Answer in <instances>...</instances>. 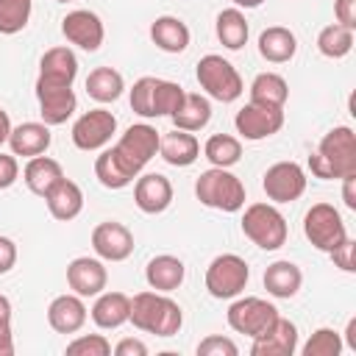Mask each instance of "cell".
Listing matches in <instances>:
<instances>
[{
	"label": "cell",
	"instance_id": "cell-31",
	"mask_svg": "<svg viewBox=\"0 0 356 356\" xmlns=\"http://www.w3.org/2000/svg\"><path fill=\"white\" fill-rule=\"evenodd\" d=\"M25 178V186L33 192V195H39V197H44L61 178H64V170H61V164L56 161V159H50V156H33L28 164H25V172H22Z\"/></svg>",
	"mask_w": 356,
	"mask_h": 356
},
{
	"label": "cell",
	"instance_id": "cell-12",
	"mask_svg": "<svg viewBox=\"0 0 356 356\" xmlns=\"http://www.w3.org/2000/svg\"><path fill=\"white\" fill-rule=\"evenodd\" d=\"M36 100L44 125H64L78 106V97L70 83H53L42 78H36Z\"/></svg>",
	"mask_w": 356,
	"mask_h": 356
},
{
	"label": "cell",
	"instance_id": "cell-29",
	"mask_svg": "<svg viewBox=\"0 0 356 356\" xmlns=\"http://www.w3.org/2000/svg\"><path fill=\"white\" fill-rule=\"evenodd\" d=\"M295 50H298V39L284 25H270L259 36V53L270 64H286L295 56Z\"/></svg>",
	"mask_w": 356,
	"mask_h": 356
},
{
	"label": "cell",
	"instance_id": "cell-52",
	"mask_svg": "<svg viewBox=\"0 0 356 356\" xmlns=\"http://www.w3.org/2000/svg\"><path fill=\"white\" fill-rule=\"evenodd\" d=\"M56 3H72V0H56Z\"/></svg>",
	"mask_w": 356,
	"mask_h": 356
},
{
	"label": "cell",
	"instance_id": "cell-34",
	"mask_svg": "<svg viewBox=\"0 0 356 356\" xmlns=\"http://www.w3.org/2000/svg\"><path fill=\"white\" fill-rule=\"evenodd\" d=\"M217 39L222 42V47L228 50H239L245 42H248V19L239 8H222L217 14Z\"/></svg>",
	"mask_w": 356,
	"mask_h": 356
},
{
	"label": "cell",
	"instance_id": "cell-5",
	"mask_svg": "<svg viewBox=\"0 0 356 356\" xmlns=\"http://www.w3.org/2000/svg\"><path fill=\"white\" fill-rule=\"evenodd\" d=\"M195 195L203 206L217 211H239L245 206V184L225 167H211L197 175Z\"/></svg>",
	"mask_w": 356,
	"mask_h": 356
},
{
	"label": "cell",
	"instance_id": "cell-44",
	"mask_svg": "<svg viewBox=\"0 0 356 356\" xmlns=\"http://www.w3.org/2000/svg\"><path fill=\"white\" fill-rule=\"evenodd\" d=\"M17 264V245L8 236H0V275H6Z\"/></svg>",
	"mask_w": 356,
	"mask_h": 356
},
{
	"label": "cell",
	"instance_id": "cell-47",
	"mask_svg": "<svg viewBox=\"0 0 356 356\" xmlns=\"http://www.w3.org/2000/svg\"><path fill=\"white\" fill-rule=\"evenodd\" d=\"M14 353V337H11V323H0V356Z\"/></svg>",
	"mask_w": 356,
	"mask_h": 356
},
{
	"label": "cell",
	"instance_id": "cell-46",
	"mask_svg": "<svg viewBox=\"0 0 356 356\" xmlns=\"http://www.w3.org/2000/svg\"><path fill=\"white\" fill-rule=\"evenodd\" d=\"M353 184H356V175H345L342 178V200H345V206L350 211H356V189H353Z\"/></svg>",
	"mask_w": 356,
	"mask_h": 356
},
{
	"label": "cell",
	"instance_id": "cell-25",
	"mask_svg": "<svg viewBox=\"0 0 356 356\" xmlns=\"http://www.w3.org/2000/svg\"><path fill=\"white\" fill-rule=\"evenodd\" d=\"M159 153L172 167H189L200 156V142L195 139V134L175 128L159 139Z\"/></svg>",
	"mask_w": 356,
	"mask_h": 356
},
{
	"label": "cell",
	"instance_id": "cell-24",
	"mask_svg": "<svg viewBox=\"0 0 356 356\" xmlns=\"http://www.w3.org/2000/svg\"><path fill=\"white\" fill-rule=\"evenodd\" d=\"M131 314V298L122 292H100L92 306V323L103 331H114L122 323H128Z\"/></svg>",
	"mask_w": 356,
	"mask_h": 356
},
{
	"label": "cell",
	"instance_id": "cell-27",
	"mask_svg": "<svg viewBox=\"0 0 356 356\" xmlns=\"http://www.w3.org/2000/svg\"><path fill=\"white\" fill-rule=\"evenodd\" d=\"M170 117H172V125L175 128L195 134V131H200V128L209 125V120H211V103H209V97H203L197 92H184V100L178 103V108Z\"/></svg>",
	"mask_w": 356,
	"mask_h": 356
},
{
	"label": "cell",
	"instance_id": "cell-42",
	"mask_svg": "<svg viewBox=\"0 0 356 356\" xmlns=\"http://www.w3.org/2000/svg\"><path fill=\"white\" fill-rule=\"evenodd\" d=\"M19 178V164L14 159V153H0V189H8L14 181Z\"/></svg>",
	"mask_w": 356,
	"mask_h": 356
},
{
	"label": "cell",
	"instance_id": "cell-28",
	"mask_svg": "<svg viewBox=\"0 0 356 356\" xmlns=\"http://www.w3.org/2000/svg\"><path fill=\"white\" fill-rule=\"evenodd\" d=\"M150 39L164 53H184L189 47V28L184 19L164 14V17H156V22L150 25Z\"/></svg>",
	"mask_w": 356,
	"mask_h": 356
},
{
	"label": "cell",
	"instance_id": "cell-39",
	"mask_svg": "<svg viewBox=\"0 0 356 356\" xmlns=\"http://www.w3.org/2000/svg\"><path fill=\"white\" fill-rule=\"evenodd\" d=\"M67 353L70 356H108L111 342L103 334H83L67 345Z\"/></svg>",
	"mask_w": 356,
	"mask_h": 356
},
{
	"label": "cell",
	"instance_id": "cell-7",
	"mask_svg": "<svg viewBox=\"0 0 356 356\" xmlns=\"http://www.w3.org/2000/svg\"><path fill=\"white\" fill-rule=\"evenodd\" d=\"M242 234L261 250H278L286 242V220L270 203H250L242 214Z\"/></svg>",
	"mask_w": 356,
	"mask_h": 356
},
{
	"label": "cell",
	"instance_id": "cell-20",
	"mask_svg": "<svg viewBox=\"0 0 356 356\" xmlns=\"http://www.w3.org/2000/svg\"><path fill=\"white\" fill-rule=\"evenodd\" d=\"M47 323L58 334H75L86 323V306L81 295H58L47 306Z\"/></svg>",
	"mask_w": 356,
	"mask_h": 356
},
{
	"label": "cell",
	"instance_id": "cell-43",
	"mask_svg": "<svg viewBox=\"0 0 356 356\" xmlns=\"http://www.w3.org/2000/svg\"><path fill=\"white\" fill-rule=\"evenodd\" d=\"M334 17L345 28H356V0H334Z\"/></svg>",
	"mask_w": 356,
	"mask_h": 356
},
{
	"label": "cell",
	"instance_id": "cell-9",
	"mask_svg": "<svg viewBox=\"0 0 356 356\" xmlns=\"http://www.w3.org/2000/svg\"><path fill=\"white\" fill-rule=\"evenodd\" d=\"M303 234L323 253H331L348 236L345 222H342L339 211L331 203H314L306 211V217H303Z\"/></svg>",
	"mask_w": 356,
	"mask_h": 356
},
{
	"label": "cell",
	"instance_id": "cell-41",
	"mask_svg": "<svg viewBox=\"0 0 356 356\" xmlns=\"http://www.w3.org/2000/svg\"><path fill=\"white\" fill-rule=\"evenodd\" d=\"M353 248H356V242H353L350 236H345L328 256L334 259V264H337L339 270H345V273H356V264H353Z\"/></svg>",
	"mask_w": 356,
	"mask_h": 356
},
{
	"label": "cell",
	"instance_id": "cell-8",
	"mask_svg": "<svg viewBox=\"0 0 356 356\" xmlns=\"http://www.w3.org/2000/svg\"><path fill=\"white\" fill-rule=\"evenodd\" d=\"M248 278H250L248 261L236 253H222L211 259V264L206 267V289L217 300L236 298L248 286Z\"/></svg>",
	"mask_w": 356,
	"mask_h": 356
},
{
	"label": "cell",
	"instance_id": "cell-49",
	"mask_svg": "<svg viewBox=\"0 0 356 356\" xmlns=\"http://www.w3.org/2000/svg\"><path fill=\"white\" fill-rule=\"evenodd\" d=\"M0 323H11V300L0 295Z\"/></svg>",
	"mask_w": 356,
	"mask_h": 356
},
{
	"label": "cell",
	"instance_id": "cell-19",
	"mask_svg": "<svg viewBox=\"0 0 356 356\" xmlns=\"http://www.w3.org/2000/svg\"><path fill=\"white\" fill-rule=\"evenodd\" d=\"M298 350V328L292 320L281 317L261 334L253 339L250 353L253 356H292Z\"/></svg>",
	"mask_w": 356,
	"mask_h": 356
},
{
	"label": "cell",
	"instance_id": "cell-17",
	"mask_svg": "<svg viewBox=\"0 0 356 356\" xmlns=\"http://www.w3.org/2000/svg\"><path fill=\"white\" fill-rule=\"evenodd\" d=\"M108 273L103 267L100 259H89V256H78L67 264V284L75 295L81 298H95L106 289Z\"/></svg>",
	"mask_w": 356,
	"mask_h": 356
},
{
	"label": "cell",
	"instance_id": "cell-22",
	"mask_svg": "<svg viewBox=\"0 0 356 356\" xmlns=\"http://www.w3.org/2000/svg\"><path fill=\"white\" fill-rule=\"evenodd\" d=\"M50 125L44 122H22L17 128H11L8 134V145H11V153L14 156H42L47 147H50Z\"/></svg>",
	"mask_w": 356,
	"mask_h": 356
},
{
	"label": "cell",
	"instance_id": "cell-32",
	"mask_svg": "<svg viewBox=\"0 0 356 356\" xmlns=\"http://www.w3.org/2000/svg\"><path fill=\"white\" fill-rule=\"evenodd\" d=\"M125 89L122 75L114 67H95L86 75V95L97 103H114Z\"/></svg>",
	"mask_w": 356,
	"mask_h": 356
},
{
	"label": "cell",
	"instance_id": "cell-26",
	"mask_svg": "<svg viewBox=\"0 0 356 356\" xmlns=\"http://www.w3.org/2000/svg\"><path fill=\"white\" fill-rule=\"evenodd\" d=\"M303 284V273L298 264L281 259V261H273L267 270H264V289L273 295V298H281V300H289L298 295Z\"/></svg>",
	"mask_w": 356,
	"mask_h": 356
},
{
	"label": "cell",
	"instance_id": "cell-51",
	"mask_svg": "<svg viewBox=\"0 0 356 356\" xmlns=\"http://www.w3.org/2000/svg\"><path fill=\"white\" fill-rule=\"evenodd\" d=\"M236 8H259L264 0H231Z\"/></svg>",
	"mask_w": 356,
	"mask_h": 356
},
{
	"label": "cell",
	"instance_id": "cell-13",
	"mask_svg": "<svg viewBox=\"0 0 356 356\" xmlns=\"http://www.w3.org/2000/svg\"><path fill=\"white\" fill-rule=\"evenodd\" d=\"M236 134L248 142H259L267 139L273 134L281 131L284 125V108H273V106H261V103H248L236 111L234 117Z\"/></svg>",
	"mask_w": 356,
	"mask_h": 356
},
{
	"label": "cell",
	"instance_id": "cell-18",
	"mask_svg": "<svg viewBox=\"0 0 356 356\" xmlns=\"http://www.w3.org/2000/svg\"><path fill=\"white\" fill-rule=\"evenodd\" d=\"M134 203L145 214H161L172 203V184L161 172H145L134 184Z\"/></svg>",
	"mask_w": 356,
	"mask_h": 356
},
{
	"label": "cell",
	"instance_id": "cell-23",
	"mask_svg": "<svg viewBox=\"0 0 356 356\" xmlns=\"http://www.w3.org/2000/svg\"><path fill=\"white\" fill-rule=\"evenodd\" d=\"M44 203H47V209H50V214H53L56 220L70 222V220H75V217L81 214V209H83V192H81V186H78L75 181L61 178V181L44 195Z\"/></svg>",
	"mask_w": 356,
	"mask_h": 356
},
{
	"label": "cell",
	"instance_id": "cell-1",
	"mask_svg": "<svg viewBox=\"0 0 356 356\" xmlns=\"http://www.w3.org/2000/svg\"><path fill=\"white\" fill-rule=\"evenodd\" d=\"M159 131L147 122H136L131 125L114 147H106L97 159H95V175L106 189H122L128 186L142 170L145 164L159 153Z\"/></svg>",
	"mask_w": 356,
	"mask_h": 356
},
{
	"label": "cell",
	"instance_id": "cell-2",
	"mask_svg": "<svg viewBox=\"0 0 356 356\" xmlns=\"http://www.w3.org/2000/svg\"><path fill=\"white\" fill-rule=\"evenodd\" d=\"M309 170L323 181H342L345 175H356V136L348 125L331 128L317 150L309 156Z\"/></svg>",
	"mask_w": 356,
	"mask_h": 356
},
{
	"label": "cell",
	"instance_id": "cell-40",
	"mask_svg": "<svg viewBox=\"0 0 356 356\" xmlns=\"http://www.w3.org/2000/svg\"><path fill=\"white\" fill-rule=\"evenodd\" d=\"M236 353H239L236 342L220 334H211L197 345V356H236Z\"/></svg>",
	"mask_w": 356,
	"mask_h": 356
},
{
	"label": "cell",
	"instance_id": "cell-38",
	"mask_svg": "<svg viewBox=\"0 0 356 356\" xmlns=\"http://www.w3.org/2000/svg\"><path fill=\"white\" fill-rule=\"evenodd\" d=\"M342 337L334 328H317L303 345V356H339Z\"/></svg>",
	"mask_w": 356,
	"mask_h": 356
},
{
	"label": "cell",
	"instance_id": "cell-16",
	"mask_svg": "<svg viewBox=\"0 0 356 356\" xmlns=\"http://www.w3.org/2000/svg\"><path fill=\"white\" fill-rule=\"evenodd\" d=\"M92 248H95L97 259H103V261H125L134 253V234L122 222L106 220V222L95 225Z\"/></svg>",
	"mask_w": 356,
	"mask_h": 356
},
{
	"label": "cell",
	"instance_id": "cell-10",
	"mask_svg": "<svg viewBox=\"0 0 356 356\" xmlns=\"http://www.w3.org/2000/svg\"><path fill=\"white\" fill-rule=\"evenodd\" d=\"M278 320V309L264 298H239L228 306V325L250 339L261 337Z\"/></svg>",
	"mask_w": 356,
	"mask_h": 356
},
{
	"label": "cell",
	"instance_id": "cell-15",
	"mask_svg": "<svg viewBox=\"0 0 356 356\" xmlns=\"http://www.w3.org/2000/svg\"><path fill=\"white\" fill-rule=\"evenodd\" d=\"M61 33L67 36L70 44H75V47H81V50H86V53L100 50L103 36H106L100 17H97L95 11H86V8L70 11V14L61 19Z\"/></svg>",
	"mask_w": 356,
	"mask_h": 356
},
{
	"label": "cell",
	"instance_id": "cell-11",
	"mask_svg": "<svg viewBox=\"0 0 356 356\" xmlns=\"http://www.w3.org/2000/svg\"><path fill=\"white\" fill-rule=\"evenodd\" d=\"M117 131V117L108 108H92L83 111L72 125V145L78 150H100L111 142Z\"/></svg>",
	"mask_w": 356,
	"mask_h": 356
},
{
	"label": "cell",
	"instance_id": "cell-30",
	"mask_svg": "<svg viewBox=\"0 0 356 356\" xmlns=\"http://www.w3.org/2000/svg\"><path fill=\"white\" fill-rule=\"evenodd\" d=\"M78 75V58L70 47H50L39 61V78L53 83H70Z\"/></svg>",
	"mask_w": 356,
	"mask_h": 356
},
{
	"label": "cell",
	"instance_id": "cell-3",
	"mask_svg": "<svg viewBox=\"0 0 356 356\" xmlns=\"http://www.w3.org/2000/svg\"><path fill=\"white\" fill-rule=\"evenodd\" d=\"M128 323H134L139 331H147L156 337H175L184 325V312L172 298L150 289V292H139L131 298Z\"/></svg>",
	"mask_w": 356,
	"mask_h": 356
},
{
	"label": "cell",
	"instance_id": "cell-21",
	"mask_svg": "<svg viewBox=\"0 0 356 356\" xmlns=\"http://www.w3.org/2000/svg\"><path fill=\"white\" fill-rule=\"evenodd\" d=\"M184 275H186V267L178 256H170V253H161V256H153L145 267V281L150 289L156 292H172L184 284Z\"/></svg>",
	"mask_w": 356,
	"mask_h": 356
},
{
	"label": "cell",
	"instance_id": "cell-33",
	"mask_svg": "<svg viewBox=\"0 0 356 356\" xmlns=\"http://www.w3.org/2000/svg\"><path fill=\"white\" fill-rule=\"evenodd\" d=\"M286 97H289V86L278 72H259L250 83V103L284 108Z\"/></svg>",
	"mask_w": 356,
	"mask_h": 356
},
{
	"label": "cell",
	"instance_id": "cell-36",
	"mask_svg": "<svg viewBox=\"0 0 356 356\" xmlns=\"http://www.w3.org/2000/svg\"><path fill=\"white\" fill-rule=\"evenodd\" d=\"M350 47H353V31L339 22H331L317 33V50L325 58H342L350 53Z\"/></svg>",
	"mask_w": 356,
	"mask_h": 356
},
{
	"label": "cell",
	"instance_id": "cell-45",
	"mask_svg": "<svg viewBox=\"0 0 356 356\" xmlns=\"http://www.w3.org/2000/svg\"><path fill=\"white\" fill-rule=\"evenodd\" d=\"M114 353L117 356H147V345L142 339H134V337H125L114 345Z\"/></svg>",
	"mask_w": 356,
	"mask_h": 356
},
{
	"label": "cell",
	"instance_id": "cell-48",
	"mask_svg": "<svg viewBox=\"0 0 356 356\" xmlns=\"http://www.w3.org/2000/svg\"><path fill=\"white\" fill-rule=\"evenodd\" d=\"M8 134H11V120H8V111L0 108V147L8 142Z\"/></svg>",
	"mask_w": 356,
	"mask_h": 356
},
{
	"label": "cell",
	"instance_id": "cell-6",
	"mask_svg": "<svg viewBox=\"0 0 356 356\" xmlns=\"http://www.w3.org/2000/svg\"><path fill=\"white\" fill-rule=\"evenodd\" d=\"M195 75H197L200 89H203L211 100L234 103V100H239L242 92H245V83H242L236 67H234L231 61H225L222 56H217V53L203 56V58L197 61Z\"/></svg>",
	"mask_w": 356,
	"mask_h": 356
},
{
	"label": "cell",
	"instance_id": "cell-14",
	"mask_svg": "<svg viewBox=\"0 0 356 356\" xmlns=\"http://www.w3.org/2000/svg\"><path fill=\"white\" fill-rule=\"evenodd\" d=\"M264 195L275 203H292L306 192V172L295 161H275L264 172Z\"/></svg>",
	"mask_w": 356,
	"mask_h": 356
},
{
	"label": "cell",
	"instance_id": "cell-37",
	"mask_svg": "<svg viewBox=\"0 0 356 356\" xmlns=\"http://www.w3.org/2000/svg\"><path fill=\"white\" fill-rule=\"evenodd\" d=\"M31 0H0V33H19L31 19Z\"/></svg>",
	"mask_w": 356,
	"mask_h": 356
},
{
	"label": "cell",
	"instance_id": "cell-4",
	"mask_svg": "<svg viewBox=\"0 0 356 356\" xmlns=\"http://www.w3.org/2000/svg\"><path fill=\"white\" fill-rule=\"evenodd\" d=\"M181 100H184V89L175 81H164L153 75L139 78L131 89V108L145 120L170 117Z\"/></svg>",
	"mask_w": 356,
	"mask_h": 356
},
{
	"label": "cell",
	"instance_id": "cell-50",
	"mask_svg": "<svg viewBox=\"0 0 356 356\" xmlns=\"http://www.w3.org/2000/svg\"><path fill=\"white\" fill-rule=\"evenodd\" d=\"M345 337H348V348L356 350V317L348 320V331H345Z\"/></svg>",
	"mask_w": 356,
	"mask_h": 356
},
{
	"label": "cell",
	"instance_id": "cell-35",
	"mask_svg": "<svg viewBox=\"0 0 356 356\" xmlns=\"http://www.w3.org/2000/svg\"><path fill=\"white\" fill-rule=\"evenodd\" d=\"M203 156L211 161V167H234L242 156V142L231 134H214L203 145Z\"/></svg>",
	"mask_w": 356,
	"mask_h": 356
}]
</instances>
